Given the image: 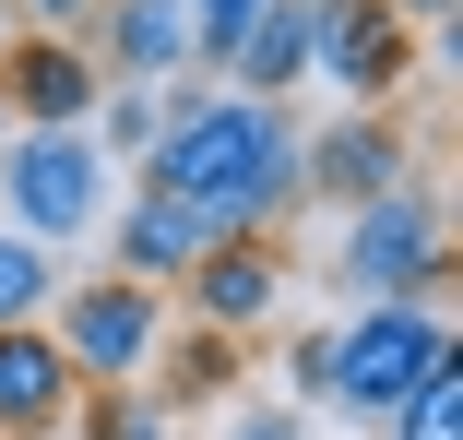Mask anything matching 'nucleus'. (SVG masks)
<instances>
[{
  "instance_id": "f257e3e1",
  "label": "nucleus",
  "mask_w": 463,
  "mask_h": 440,
  "mask_svg": "<svg viewBox=\"0 0 463 440\" xmlns=\"http://www.w3.org/2000/svg\"><path fill=\"white\" fill-rule=\"evenodd\" d=\"M131 191L191 203L214 238H273V215L309 203V179H298V120L226 96V83H178L155 155L131 167Z\"/></svg>"
},
{
  "instance_id": "f03ea898",
  "label": "nucleus",
  "mask_w": 463,
  "mask_h": 440,
  "mask_svg": "<svg viewBox=\"0 0 463 440\" xmlns=\"http://www.w3.org/2000/svg\"><path fill=\"white\" fill-rule=\"evenodd\" d=\"M333 286L356 310H439L451 298V203L428 179H392L381 203H356L345 250H333Z\"/></svg>"
},
{
  "instance_id": "7ed1b4c3",
  "label": "nucleus",
  "mask_w": 463,
  "mask_h": 440,
  "mask_svg": "<svg viewBox=\"0 0 463 440\" xmlns=\"http://www.w3.org/2000/svg\"><path fill=\"white\" fill-rule=\"evenodd\" d=\"M108 203H119V167L83 143V131H13V143H0V226L36 238L48 262L71 238H96Z\"/></svg>"
},
{
  "instance_id": "20e7f679",
  "label": "nucleus",
  "mask_w": 463,
  "mask_h": 440,
  "mask_svg": "<svg viewBox=\"0 0 463 440\" xmlns=\"http://www.w3.org/2000/svg\"><path fill=\"white\" fill-rule=\"evenodd\" d=\"M48 345L71 358L83 393H119V381L155 369L166 298H143V286H119V274H60V298H48Z\"/></svg>"
},
{
  "instance_id": "39448f33",
  "label": "nucleus",
  "mask_w": 463,
  "mask_h": 440,
  "mask_svg": "<svg viewBox=\"0 0 463 440\" xmlns=\"http://www.w3.org/2000/svg\"><path fill=\"white\" fill-rule=\"evenodd\" d=\"M428 358H451V310H356V321L333 333V393H321V405H345V416L381 428V416L428 381Z\"/></svg>"
},
{
  "instance_id": "423d86ee",
  "label": "nucleus",
  "mask_w": 463,
  "mask_h": 440,
  "mask_svg": "<svg viewBox=\"0 0 463 440\" xmlns=\"http://www.w3.org/2000/svg\"><path fill=\"white\" fill-rule=\"evenodd\" d=\"M309 72L345 108H404V83H428V36L392 13V0H321V48Z\"/></svg>"
},
{
  "instance_id": "0eeeda50",
  "label": "nucleus",
  "mask_w": 463,
  "mask_h": 440,
  "mask_svg": "<svg viewBox=\"0 0 463 440\" xmlns=\"http://www.w3.org/2000/svg\"><path fill=\"white\" fill-rule=\"evenodd\" d=\"M298 179L321 191V203H381L392 179H416V143H404V108H345V120H321V131H298Z\"/></svg>"
},
{
  "instance_id": "6e6552de",
  "label": "nucleus",
  "mask_w": 463,
  "mask_h": 440,
  "mask_svg": "<svg viewBox=\"0 0 463 440\" xmlns=\"http://www.w3.org/2000/svg\"><path fill=\"white\" fill-rule=\"evenodd\" d=\"M96 60H83V36H0V120L13 131H83L96 120Z\"/></svg>"
},
{
  "instance_id": "1a4fd4ad",
  "label": "nucleus",
  "mask_w": 463,
  "mask_h": 440,
  "mask_svg": "<svg viewBox=\"0 0 463 440\" xmlns=\"http://www.w3.org/2000/svg\"><path fill=\"white\" fill-rule=\"evenodd\" d=\"M83 60H96V83L178 96V83H191V13H178V0H96V24H83Z\"/></svg>"
},
{
  "instance_id": "9d476101",
  "label": "nucleus",
  "mask_w": 463,
  "mask_h": 440,
  "mask_svg": "<svg viewBox=\"0 0 463 440\" xmlns=\"http://www.w3.org/2000/svg\"><path fill=\"white\" fill-rule=\"evenodd\" d=\"M178 298H191L203 333H238L250 345L273 310H286V250H273V238H214L191 274H178Z\"/></svg>"
},
{
  "instance_id": "9b49d317",
  "label": "nucleus",
  "mask_w": 463,
  "mask_h": 440,
  "mask_svg": "<svg viewBox=\"0 0 463 440\" xmlns=\"http://www.w3.org/2000/svg\"><path fill=\"white\" fill-rule=\"evenodd\" d=\"M108 250H119L108 274L155 298V286H178V274L214 250V226H203L191 203H166V191H131V203H108Z\"/></svg>"
},
{
  "instance_id": "f8f14e48",
  "label": "nucleus",
  "mask_w": 463,
  "mask_h": 440,
  "mask_svg": "<svg viewBox=\"0 0 463 440\" xmlns=\"http://www.w3.org/2000/svg\"><path fill=\"white\" fill-rule=\"evenodd\" d=\"M71 405H83V381L48 345V321H13V333H0V440H60Z\"/></svg>"
},
{
  "instance_id": "ddd939ff",
  "label": "nucleus",
  "mask_w": 463,
  "mask_h": 440,
  "mask_svg": "<svg viewBox=\"0 0 463 440\" xmlns=\"http://www.w3.org/2000/svg\"><path fill=\"white\" fill-rule=\"evenodd\" d=\"M309 48H321V0H261L250 36H238V60H226V96L286 108L298 83H309Z\"/></svg>"
},
{
  "instance_id": "4468645a",
  "label": "nucleus",
  "mask_w": 463,
  "mask_h": 440,
  "mask_svg": "<svg viewBox=\"0 0 463 440\" xmlns=\"http://www.w3.org/2000/svg\"><path fill=\"white\" fill-rule=\"evenodd\" d=\"M238 369H250V358H238V333L178 321V333L155 345V369H143V381H155V405H166V416H191V405H226V393H238Z\"/></svg>"
},
{
  "instance_id": "2eb2a0df",
  "label": "nucleus",
  "mask_w": 463,
  "mask_h": 440,
  "mask_svg": "<svg viewBox=\"0 0 463 440\" xmlns=\"http://www.w3.org/2000/svg\"><path fill=\"white\" fill-rule=\"evenodd\" d=\"M155 131H166V96H143V83H108L96 120H83V143H96L108 167H143V155H155Z\"/></svg>"
},
{
  "instance_id": "dca6fc26",
  "label": "nucleus",
  "mask_w": 463,
  "mask_h": 440,
  "mask_svg": "<svg viewBox=\"0 0 463 440\" xmlns=\"http://www.w3.org/2000/svg\"><path fill=\"white\" fill-rule=\"evenodd\" d=\"M71 440H178V416L155 405V381H119V393L71 405Z\"/></svg>"
},
{
  "instance_id": "f3484780",
  "label": "nucleus",
  "mask_w": 463,
  "mask_h": 440,
  "mask_svg": "<svg viewBox=\"0 0 463 440\" xmlns=\"http://www.w3.org/2000/svg\"><path fill=\"white\" fill-rule=\"evenodd\" d=\"M392 440H463V345H451V358H428V381L381 416Z\"/></svg>"
},
{
  "instance_id": "a211bd4d",
  "label": "nucleus",
  "mask_w": 463,
  "mask_h": 440,
  "mask_svg": "<svg viewBox=\"0 0 463 440\" xmlns=\"http://www.w3.org/2000/svg\"><path fill=\"white\" fill-rule=\"evenodd\" d=\"M48 298H60V262L0 226V333H13V321H48Z\"/></svg>"
},
{
  "instance_id": "6ab92c4d",
  "label": "nucleus",
  "mask_w": 463,
  "mask_h": 440,
  "mask_svg": "<svg viewBox=\"0 0 463 440\" xmlns=\"http://www.w3.org/2000/svg\"><path fill=\"white\" fill-rule=\"evenodd\" d=\"M333 393V333H286V405H321Z\"/></svg>"
},
{
  "instance_id": "aec40b11",
  "label": "nucleus",
  "mask_w": 463,
  "mask_h": 440,
  "mask_svg": "<svg viewBox=\"0 0 463 440\" xmlns=\"http://www.w3.org/2000/svg\"><path fill=\"white\" fill-rule=\"evenodd\" d=\"M226 440H309V416H298V405H238Z\"/></svg>"
},
{
  "instance_id": "412c9836",
  "label": "nucleus",
  "mask_w": 463,
  "mask_h": 440,
  "mask_svg": "<svg viewBox=\"0 0 463 440\" xmlns=\"http://www.w3.org/2000/svg\"><path fill=\"white\" fill-rule=\"evenodd\" d=\"M392 13H404L416 36H439V24H451V0H392Z\"/></svg>"
},
{
  "instance_id": "4be33fe9",
  "label": "nucleus",
  "mask_w": 463,
  "mask_h": 440,
  "mask_svg": "<svg viewBox=\"0 0 463 440\" xmlns=\"http://www.w3.org/2000/svg\"><path fill=\"white\" fill-rule=\"evenodd\" d=\"M0 143H13V120H0Z\"/></svg>"
},
{
  "instance_id": "5701e85b",
  "label": "nucleus",
  "mask_w": 463,
  "mask_h": 440,
  "mask_svg": "<svg viewBox=\"0 0 463 440\" xmlns=\"http://www.w3.org/2000/svg\"><path fill=\"white\" fill-rule=\"evenodd\" d=\"M0 36H13V13H0Z\"/></svg>"
}]
</instances>
